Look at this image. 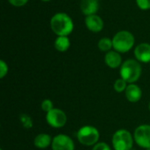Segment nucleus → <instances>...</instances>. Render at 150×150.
<instances>
[{
	"label": "nucleus",
	"mask_w": 150,
	"mask_h": 150,
	"mask_svg": "<svg viewBox=\"0 0 150 150\" xmlns=\"http://www.w3.org/2000/svg\"><path fill=\"white\" fill-rule=\"evenodd\" d=\"M81 11L85 16L96 14L99 8L98 0H81L80 3Z\"/></svg>",
	"instance_id": "13"
},
{
	"label": "nucleus",
	"mask_w": 150,
	"mask_h": 150,
	"mask_svg": "<svg viewBox=\"0 0 150 150\" xmlns=\"http://www.w3.org/2000/svg\"><path fill=\"white\" fill-rule=\"evenodd\" d=\"M136 4L142 11L150 9V0H136Z\"/></svg>",
	"instance_id": "20"
},
{
	"label": "nucleus",
	"mask_w": 150,
	"mask_h": 150,
	"mask_svg": "<svg viewBox=\"0 0 150 150\" xmlns=\"http://www.w3.org/2000/svg\"><path fill=\"white\" fill-rule=\"evenodd\" d=\"M8 65L7 63L4 61V60H1L0 61V78H4L7 73H8Z\"/></svg>",
	"instance_id": "21"
},
{
	"label": "nucleus",
	"mask_w": 150,
	"mask_h": 150,
	"mask_svg": "<svg viewBox=\"0 0 150 150\" xmlns=\"http://www.w3.org/2000/svg\"><path fill=\"white\" fill-rule=\"evenodd\" d=\"M50 27L57 36H69L74 29V23L67 13L57 12L50 19Z\"/></svg>",
	"instance_id": "1"
},
{
	"label": "nucleus",
	"mask_w": 150,
	"mask_h": 150,
	"mask_svg": "<svg viewBox=\"0 0 150 150\" xmlns=\"http://www.w3.org/2000/svg\"><path fill=\"white\" fill-rule=\"evenodd\" d=\"M132 150H133V149H132Z\"/></svg>",
	"instance_id": "28"
},
{
	"label": "nucleus",
	"mask_w": 150,
	"mask_h": 150,
	"mask_svg": "<svg viewBox=\"0 0 150 150\" xmlns=\"http://www.w3.org/2000/svg\"><path fill=\"white\" fill-rule=\"evenodd\" d=\"M0 150H3V149H0Z\"/></svg>",
	"instance_id": "27"
},
{
	"label": "nucleus",
	"mask_w": 150,
	"mask_h": 150,
	"mask_svg": "<svg viewBox=\"0 0 150 150\" xmlns=\"http://www.w3.org/2000/svg\"><path fill=\"white\" fill-rule=\"evenodd\" d=\"M146 150H150V149H146Z\"/></svg>",
	"instance_id": "26"
},
{
	"label": "nucleus",
	"mask_w": 150,
	"mask_h": 150,
	"mask_svg": "<svg viewBox=\"0 0 150 150\" xmlns=\"http://www.w3.org/2000/svg\"><path fill=\"white\" fill-rule=\"evenodd\" d=\"M135 143L145 149H150V125H141L136 127L134 133Z\"/></svg>",
	"instance_id": "6"
},
{
	"label": "nucleus",
	"mask_w": 150,
	"mask_h": 150,
	"mask_svg": "<svg viewBox=\"0 0 150 150\" xmlns=\"http://www.w3.org/2000/svg\"><path fill=\"white\" fill-rule=\"evenodd\" d=\"M142 66L140 62L134 59L125 61L120 66V74L127 83H134L139 80L142 75Z\"/></svg>",
	"instance_id": "2"
},
{
	"label": "nucleus",
	"mask_w": 150,
	"mask_h": 150,
	"mask_svg": "<svg viewBox=\"0 0 150 150\" xmlns=\"http://www.w3.org/2000/svg\"><path fill=\"white\" fill-rule=\"evenodd\" d=\"M135 42L134 36L128 31H120L112 38L113 49L120 54L130 51Z\"/></svg>",
	"instance_id": "3"
},
{
	"label": "nucleus",
	"mask_w": 150,
	"mask_h": 150,
	"mask_svg": "<svg viewBox=\"0 0 150 150\" xmlns=\"http://www.w3.org/2000/svg\"><path fill=\"white\" fill-rule=\"evenodd\" d=\"M51 148L52 150H75V143L69 135L60 134L53 138Z\"/></svg>",
	"instance_id": "8"
},
{
	"label": "nucleus",
	"mask_w": 150,
	"mask_h": 150,
	"mask_svg": "<svg viewBox=\"0 0 150 150\" xmlns=\"http://www.w3.org/2000/svg\"><path fill=\"white\" fill-rule=\"evenodd\" d=\"M100 134L93 126H83L76 134L78 142L84 146H94L98 142Z\"/></svg>",
	"instance_id": "5"
},
{
	"label": "nucleus",
	"mask_w": 150,
	"mask_h": 150,
	"mask_svg": "<svg viewBox=\"0 0 150 150\" xmlns=\"http://www.w3.org/2000/svg\"><path fill=\"white\" fill-rule=\"evenodd\" d=\"M98 49L102 52H109L112 50V48L113 47V45H112V40L110 39V38H107V37H105V38H102L99 40L98 43Z\"/></svg>",
	"instance_id": "16"
},
{
	"label": "nucleus",
	"mask_w": 150,
	"mask_h": 150,
	"mask_svg": "<svg viewBox=\"0 0 150 150\" xmlns=\"http://www.w3.org/2000/svg\"><path fill=\"white\" fill-rule=\"evenodd\" d=\"M127 99L131 103H137L142 97V89L135 83H129L125 91Z\"/></svg>",
	"instance_id": "11"
},
{
	"label": "nucleus",
	"mask_w": 150,
	"mask_h": 150,
	"mask_svg": "<svg viewBox=\"0 0 150 150\" xmlns=\"http://www.w3.org/2000/svg\"><path fill=\"white\" fill-rule=\"evenodd\" d=\"M46 120L50 127L54 128H61L67 123V115L62 110L54 108L50 112H47Z\"/></svg>",
	"instance_id": "7"
},
{
	"label": "nucleus",
	"mask_w": 150,
	"mask_h": 150,
	"mask_svg": "<svg viewBox=\"0 0 150 150\" xmlns=\"http://www.w3.org/2000/svg\"><path fill=\"white\" fill-rule=\"evenodd\" d=\"M149 111H150V102H149Z\"/></svg>",
	"instance_id": "25"
},
{
	"label": "nucleus",
	"mask_w": 150,
	"mask_h": 150,
	"mask_svg": "<svg viewBox=\"0 0 150 150\" xmlns=\"http://www.w3.org/2000/svg\"><path fill=\"white\" fill-rule=\"evenodd\" d=\"M134 56L140 62H150V44L141 43L134 48Z\"/></svg>",
	"instance_id": "10"
},
{
	"label": "nucleus",
	"mask_w": 150,
	"mask_h": 150,
	"mask_svg": "<svg viewBox=\"0 0 150 150\" xmlns=\"http://www.w3.org/2000/svg\"><path fill=\"white\" fill-rule=\"evenodd\" d=\"M105 62L111 69H117L122 65V58L120 53L111 50L107 52L105 55Z\"/></svg>",
	"instance_id": "12"
},
{
	"label": "nucleus",
	"mask_w": 150,
	"mask_h": 150,
	"mask_svg": "<svg viewBox=\"0 0 150 150\" xmlns=\"http://www.w3.org/2000/svg\"><path fill=\"white\" fill-rule=\"evenodd\" d=\"M84 23L88 30L92 33H99L104 28V21L102 18L97 14L86 16Z\"/></svg>",
	"instance_id": "9"
},
{
	"label": "nucleus",
	"mask_w": 150,
	"mask_h": 150,
	"mask_svg": "<svg viewBox=\"0 0 150 150\" xmlns=\"http://www.w3.org/2000/svg\"><path fill=\"white\" fill-rule=\"evenodd\" d=\"M134 141V136L126 129H120L116 131L112 139L114 150H132Z\"/></svg>",
	"instance_id": "4"
},
{
	"label": "nucleus",
	"mask_w": 150,
	"mask_h": 150,
	"mask_svg": "<svg viewBox=\"0 0 150 150\" xmlns=\"http://www.w3.org/2000/svg\"><path fill=\"white\" fill-rule=\"evenodd\" d=\"M54 48L59 52H66L70 47V40L68 36H57L54 43Z\"/></svg>",
	"instance_id": "15"
},
{
	"label": "nucleus",
	"mask_w": 150,
	"mask_h": 150,
	"mask_svg": "<svg viewBox=\"0 0 150 150\" xmlns=\"http://www.w3.org/2000/svg\"><path fill=\"white\" fill-rule=\"evenodd\" d=\"M92 150H112L110 146L105 142H98L93 146Z\"/></svg>",
	"instance_id": "22"
},
{
	"label": "nucleus",
	"mask_w": 150,
	"mask_h": 150,
	"mask_svg": "<svg viewBox=\"0 0 150 150\" xmlns=\"http://www.w3.org/2000/svg\"><path fill=\"white\" fill-rule=\"evenodd\" d=\"M113 87H114V90L117 92H119V93L120 92H123V91H126V89L127 87V83L123 78L120 77V78H119V79H117L115 81Z\"/></svg>",
	"instance_id": "18"
},
{
	"label": "nucleus",
	"mask_w": 150,
	"mask_h": 150,
	"mask_svg": "<svg viewBox=\"0 0 150 150\" xmlns=\"http://www.w3.org/2000/svg\"><path fill=\"white\" fill-rule=\"evenodd\" d=\"M8 2L15 7H21L26 4L28 0H8Z\"/></svg>",
	"instance_id": "23"
},
{
	"label": "nucleus",
	"mask_w": 150,
	"mask_h": 150,
	"mask_svg": "<svg viewBox=\"0 0 150 150\" xmlns=\"http://www.w3.org/2000/svg\"><path fill=\"white\" fill-rule=\"evenodd\" d=\"M42 2H49V1H51V0H41Z\"/></svg>",
	"instance_id": "24"
},
{
	"label": "nucleus",
	"mask_w": 150,
	"mask_h": 150,
	"mask_svg": "<svg viewBox=\"0 0 150 150\" xmlns=\"http://www.w3.org/2000/svg\"><path fill=\"white\" fill-rule=\"evenodd\" d=\"M53 139L47 134H39L33 141V144L37 149H45L51 146Z\"/></svg>",
	"instance_id": "14"
},
{
	"label": "nucleus",
	"mask_w": 150,
	"mask_h": 150,
	"mask_svg": "<svg viewBox=\"0 0 150 150\" xmlns=\"http://www.w3.org/2000/svg\"><path fill=\"white\" fill-rule=\"evenodd\" d=\"M19 120L23 126L24 128L25 129H31L33 127V120L32 118L28 115V114H25V113H22L19 115Z\"/></svg>",
	"instance_id": "17"
},
{
	"label": "nucleus",
	"mask_w": 150,
	"mask_h": 150,
	"mask_svg": "<svg viewBox=\"0 0 150 150\" xmlns=\"http://www.w3.org/2000/svg\"><path fill=\"white\" fill-rule=\"evenodd\" d=\"M40 107L42 109V111H44L46 113L50 112L52 109H54V104L50 99H44L40 105Z\"/></svg>",
	"instance_id": "19"
}]
</instances>
